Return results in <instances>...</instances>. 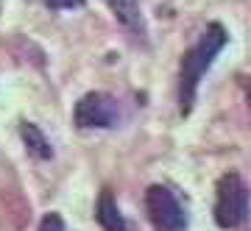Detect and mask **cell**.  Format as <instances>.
<instances>
[{"label": "cell", "mask_w": 251, "mask_h": 231, "mask_svg": "<svg viewBox=\"0 0 251 231\" xmlns=\"http://www.w3.org/2000/svg\"><path fill=\"white\" fill-rule=\"evenodd\" d=\"M39 231H67V226H64L62 214L50 212V214H45V217L39 220Z\"/></svg>", "instance_id": "obj_8"}, {"label": "cell", "mask_w": 251, "mask_h": 231, "mask_svg": "<svg viewBox=\"0 0 251 231\" xmlns=\"http://www.w3.org/2000/svg\"><path fill=\"white\" fill-rule=\"evenodd\" d=\"M249 217V184L243 181L240 173H224L218 181V198H215V223L221 229L232 231L243 226Z\"/></svg>", "instance_id": "obj_2"}, {"label": "cell", "mask_w": 251, "mask_h": 231, "mask_svg": "<svg viewBox=\"0 0 251 231\" xmlns=\"http://www.w3.org/2000/svg\"><path fill=\"white\" fill-rule=\"evenodd\" d=\"M87 0H45V6L48 9H53V11H67V9H81Z\"/></svg>", "instance_id": "obj_9"}, {"label": "cell", "mask_w": 251, "mask_h": 231, "mask_svg": "<svg viewBox=\"0 0 251 231\" xmlns=\"http://www.w3.org/2000/svg\"><path fill=\"white\" fill-rule=\"evenodd\" d=\"M20 137H23V145L25 151L39 162H50L53 159V145L48 142V137L42 134V128L36 123H20Z\"/></svg>", "instance_id": "obj_6"}, {"label": "cell", "mask_w": 251, "mask_h": 231, "mask_svg": "<svg viewBox=\"0 0 251 231\" xmlns=\"http://www.w3.org/2000/svg\"><path fill=\"white\" fill-rule=\"evenodd\" d=\"M95 217H98V223H100L103 231H128V226H126L123 214H120V209H117L115 198H112L109 189L100 192L98 206H95Z\"/></svg>", "instance_id": "obj_7"}, {"label": "cell", "mask_w": 251, "mask_h": 231, "mask_svg": "<svg viewBox=\"0 0 251 231\" xmlns=\"http://www.w3.org/2000/svg\"><path fill=\"white\" fill-rule=\"evenodd\" d=\"M120 120V106L109 92H87L73 109V123L78 128H115Z\"/></svg>", "instance_id": "obj_4"}, {"label": "cell", "mask_w": 251, "mask_h": 231, "mask_svg": "<svg viewBox=\"0 0 251 231\" xmlns=\"http://www.w3.org/2000/svg\"><path fill=\"white\" fill-rule=\"evenodd\" d=\"M112 14L117 17L120 25H126L128 31H134L137 36H145V20L140 11V0H103Z\"/></svg>", "instance_id": "obj_5"}, {"label": "cell", "mask_w": 251, "mask_h": 231, "mask_svg": "<svg viewBox=\"0 0 251 231\" xmlns=\"http://www.w3.org/2000/svg\"><path fill=\"white\" fill-rule=\"evenodd\" d=\"M229 42V34L221 23L206 25V31L198 36V42L190 47L187 53L181 56V70H179V109L181 115L187 117L196 106L198 84L204 78V72L212 67L215 56L221 53Z\"/></svg>", "instance_id": "obj_1"}, {"label": "cell", "mask_w": 251, "mask_h": 231, "mask_svg": "<svg viewBox=\"0 0 251 231\" xmlns=\"http://www.w3.org/2000/svg\"><path fill=\"white\" fill-rule=\"evenodd\" d=\"M145 209L156 231H187V212L168 187L151 184L145 189Z\"/></svg>", "instance_id": "obj_3"}]
</instances>
